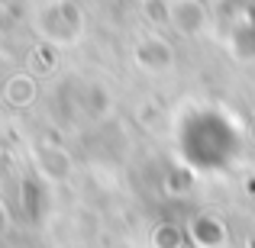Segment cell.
I'll list each match as a JSON object with an SVG mask.
<instances>
[{"label": "cell", "instance_id": "cell-1", "mask_svg": "<svg viewBox=\"0 0 255 248\" xmlns=\"http://www.w3.org/2000/svg\"><path fill=\"white\" fill-rule=\"evenodd\" d=\"M239 129L220 110H191L178 123V152L194 171L217 174L239 158Z\"/></svg>", "mask_w": 255, "mask_h": 248}, {"label": "cell", "instance_id": "cell-2", "mask_svg": "<svg viewBox=\"0 0 255 248\" xmlns=\"http://www.w3.org/2000/svg\"><path fill=\"white\" fill-rule=\"evenodd\" d=\"M3 219H6V216H3V206H0V229H3Z\"/></svg>", "mask_w": 255, "mask_h": 248}]
</instances>
